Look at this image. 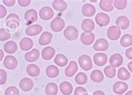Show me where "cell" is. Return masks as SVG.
<instances>
[{"instance_id":"cell-1","label":"cell","mask_w":132,"mask_h":95,"mask_svg":"<svg viewBox=\"0 0 132 95\" xmlns=\"http://www.w3.org/2000/svg\"><path fill=\"white\" fill-rule=\"evenodd\" d=\"M6 25L11 29H16L20 25V19L15 13H10L6 18Z\"/></svg>"},{"instance_id":"cell-2","label":"cell","mask_w":132,"mask_h":95,"mask_svg":"<svg viewBox=\"0 0 132 95\" xmlns=\"http://www.w3.org/2000/svg\"><path fill=\"white\" fill-rule=\"evenodd\" d=\"M79 64L81 67L82 69L85 70V71H89L93 67V63L91 61V58L88 55H81L79 56V58L78 59Z\"/></svg>"},{"instance_id":"cell-3","label":"cell","mask_w":132,"mask_h":95,"mask_svg":"<svg viewBox=\"0 0 132 95\" xmlns=\"http://www.w3.org/2000/svg\"><path fill=\"white\" fill-rule=\"evenodd\" d=\"M79 31L75 26H68L64 31V36L67 40L73 41L78 38Z\"/></svg>"},{"instance_id":"cell-4","label":"cell","mask_w":132,"mask_h":95,"mask_svg":"<svg viewBox=\"0 0 132 95\" xmlns=\"http://www.w3.org/2000/svg\"><path fill=\"white\" fill-rule=\"evenodd\" d=\"M64 26H65L64 20L60 17L55 18L54 20H52V22L50 23L51 29L54 32H57V33L63 30L64 29Z\"/></svg>"},{"instance_id":"cell-5","label":"cell","mask_w":132,"mask_h":95,"mask_svg":"<svg viewBox=\"0 0 132 95\" xmlns=\"http://www.w3.org/2000/svg\"><path fill=\"white\" fill-rule=\"evenodd\" d=\"M95 22L100 27H104L108 25L110 22V19L109 15L105 13H98L95 16Z\"/></svg>"},{"instance_id":"cell-6","label":"cell","mask_w":132,"mask_h":95,"mask_svg":"<svg viewBox=\"0 0 132 95\" xmlns=\"http://www.w3.org/2000/svg\"><path fill=\"white\" fill-rule=\"evenodd\" d=\"M3 65H4L6 68H8L9 70H13L18 66V60H17V58L15 57H13V56L8 55V56H6L4 58Z\"/></svg>"},{"instance_id":"cell-7","label":"cell","mask_w":132,"mask_h":95,"mask_svg":"<svg viewBox=\"0 0 132 95\" xmlns=\"http://www.w3.org/2000/svg\"><path fill=\"white\" fill-rule=\"evenodd\" d=\"M121 35V30L117 26H111L107 30V36L110 40L116 41L119 39Z\"/></svg>"},{"instance_id":"cell-8","label":"cell","mask_w":132,"mask_h":95,"mask_svg":"<svg viewBox=\"0 0 132 95\" xmlns=\"http://www.w3.org/2000/svg\"><path fill=\"white\" fill-rule=\"evenodd\" d=\"M24 19L26 21L27 25L35 23L38 20V13L36 12V10L34 9H29L27 10L25 14H24Z\"/></svg>"},{"instance_id":"cell-9","label":"cell","mask_w":132,"mask_h":95,"mask_svg":"<svg viewBox=\"0 0 132 95\" xmlns=\"http://www.w3.org/2000/svg\"><path fill=\"white\" fill-rule=\"evenodd\" d=\"M127 89H128V84L125 82H121V81H120V82H116L113 85L114 93L116 94H119V95L124 94L127 91Z\"/></svg>"},{"instance_id":"cell-10","label":"cell","mask_w":132,"mask_h":95,"mask_svg":"<svg viewBox=\"0 0 132 95\" xmlns=\"http://www.w3.org/2000/svg\"><path fill=\"white\" fill-rule=\"evenodd\" d=\"M109 48V44L105 38H99L93 45V48L95 51H105Z\"/></svg>"},{"instance_id":"cell-11","label":"cell","mask_w":132,"mask_h":95,"mask_svg":"<svg viewBox=\"0 0 132 95\" xmlns=\"http://www.w3.org/2000/svg\"><path fill=\"white\" fill-rule=\"evenodd\" d=\"M54 16V10L50 7H44L39 10V17L43 20H50Z\"/></svg>"},{"instance_id":"cell-12","label":"cell","mask_w":132,"mask_h":95,"mask_svg":"<svg viewBox=\"0 0 132 95\" xmlns=\"http://www.w3.org/2000/svg\"><path fill=\"white\" fill-rule=\"evenodd\" d=\"M93 60L97 66H104L108 61V58L107 55L103 53H97L94 55Z\"/></svg>"},{"instance_id":"cell-13","label":"cell","mask_w":132,"mask_h":95,"mask_svg":"<svg viewBox=\"0 0 132 95\" xmlns=\"http://www.w3.org/2000/svg\"><path fill=\"white\" fill-rule=\"evenodd\" d=\"M43 30V28L39 24H33L27 28L25 30V33L28 36H36L39 33H40Z\"/></svg>"},{"instance_id":"cell-14","label":"cell","mask_w":132,"mask_h":95,"mask_svg":"<svg viewBox=\"0 0 132 95\" xmlns=\"http://www.w3.org/2000/svg\"><path fill=\"white\" fill-rule=\"evenodd\" d=\"M19 87L24 92H29L34 87V82L29 78H24L19 82Z\"/></svg>"},{"instance_id":"cell-15","label":"cell","mask_w":132,"mask_h":95,"mask_svg":"<svg viewBox=\"0 0 132 95\" xmlns=\"http://www.w3.org/2000/svg\"><path fill=\"white\" fill-rule=\"evenodd\" d=\"M116 26L120 29H127L130 26V20L126 16H120L116 19Z\"/></svg>"},{"instance_id":"cell-16","label":"cell","mask_w":132,"mask_h":95,"mask_svg":"<svg viewBox=\"0 0 132 95\" xmlns=\"http://www.w3.org/2000/svg\"><path fill=\"white\" fill-rule=\"evenodd\" d=\"M24 58H25L26 61L29 62V63L35 62L39 58V49L34 48V49H32L31 51L28 52L27 54L24 55Z\"/></svg>"},{"instance_id":"cell-17","label":"cell","mask_w":132,"mask_h":95,"mask_svg":"<svg viewBox=\"0 0 132 95\" xmlns=\"http://www.w3.org/2000/svg\"><path fill=\"white\" fill-rule=\"evenodd\" d=\"M81 28L84 33H92V31L95 29V23L93 22L91 19H86L83 21Z\"/></svg>"},{"instance_id":"cell-18","label":"cell","mask_w":132,"mask_h":95,"mask_svg":"<svg viewBox=\"0 0 132 95\" xmlns=\"http://www.w3.org/2000/svg\"><path fill=\"white\" fill-rule=\"evenodd\" d=\"M78 71V64L75 61H71L69 63L67 68L65 69V75L67 77H72L74 76L76 72Z\"/></svg>"},{"instance_id":"cell-19","label":"cell","mask_w":132,"mask_h":95,"mask_svg":"<svg viewBox=\"0 0 132 95\" xmlns=\"http://www.w3.org/2000/svg\"><path fill=\"white\" fill-rule=\"evenodd\" d=\"M82 13L85 17H92L95 14V6L90 3H85L82 7Z\"/></svg>"},{"instance_id":"cell-20","label":"cell","mask_w":132,"mask_h":95,"mask_svg":"<svg viewBox=\"0 0 132 95\" xmlns=\"http://www.w3.org/2000/svg\"><path fill=\"white\" fill-rule=\"evenodd\" d=\"M110 63L114 68H118L123 63V57L119 54H114L110 57Z\"/></svg>"},{"instance_id":"cell-21","label":"cell","mask_w":132,"mask_h":95,"mask_svg":"<svg viewBox=\"0 0 132 95\" xmlns=\"http://www.w3.org/2000/svg\"><path fill=\"white\" fill-rule=\"evenodd\" d=\"M60 92L64 95H70L73 92V85L67 81L61 83L60 85Z\"/></svg>"},{"instance_id":"cell-22","label":"cell","mask_w":132,"mask_h":95,"mask_svg":"<svg viewBox=\"0 0 132 95\" xmlns=\"http://www.w3.org/2000/svg\"><path fill=\"white\" fill-rule=\"evenodd\" d=\"M34 45L33 43V40L31 39L30 38H23V39L20 41V44H19V46L21 48V49L23 51H29L32 48Z\"/></svg>"},{"instance_id":"cell-23","label":"cell","mask_w":132,"mask_h":95,"mask_svg":"<svg viewBox=\"0 0 132 95\" xmlns=\"http://www.w3.org/2000/svg\"><path fill=\"white\" fill-rule=\"evenodd\" d=\"M80 40L85 45H91L95 41V34L93 33H83L80 35Z\"/></svg>"},{"instance_id":"cell-24","label":"cell","mask_w":132,"mask_h":95,"mask_svg":"<svg viewBox=\"0 0 132 95\" xmlns=\"http://www.w3.org/2000/svg\"><path fill=\"white\" fill-rule=\"evenodd\" d=\"M100 8L105 12H111L114 9V1L112 0H101V1H100Z\"/></svg>"},{"instance_id":"cell-25","label":"cell","mask_w":132,"mask_h":95,"mask_svg":"<svg viewBox=\"0 0 132 95\" xmlns=\"http://www.w3.org/2000/svg\"><path fill=\"white\" fill-rule=\"evenodd\" d=\"M52 38H53L52 33H50V32H44L39 38V43L40 45H43V46L44 45H48V44L51 43Z\"/></svg>"},{"instance_id":"cell-26","label":"cell","mask_w":132,"mask_h":95,"mask_svg":"<svg viewBox=\"0 0 132 95\" xmlns=\"http://www.w3.org/2000/svg\"><path fill=\"white\" fill-rule=\"evenodd\" d=\"M52 6L58 12H64L67 9V3L63 0H55L52 3Z\"/></svg>"},{"instance_id":"cell-27","label":"cell","mask_w":132,"mask_h":95,"mask_svg":"<svg viewBox=\"0 0 132 95\" xmlns=\"http://www.w3.org/2000/svg\"><path fill=\"white\" fill-rule=\"evenodd\" d=\"M55 54V49L52 47H46L42 51V58L44 60H50Z\"/></svg>"},{"instance_id":"cell-28","label":"cell","mask_w":132,"mask_h":95,"mask_svg":"<svg viewBox=\"0 0 132 95\" xmlns=\"http://www.w3.org/2000/svg\"><path fill=\"white\" fill-rule=\"evenodd\" d=\"M60 74V69L58 68V67L54 65H50L46 68V75L48 78L54 79Z\"/></svg>"},{"instance_id":"cell-29","label":"cell","mask_w":132,"mask_h":95,"mask_svg":"<svg viewBox=\"0 0 132 95\" xmlns=\"http://www.w3.org/2000/svg\"><path fill=\"white\" fill-rule=\"evenodd\" d=\"M3 48H4V51L6 53H8L9 54H14V53H16L17 49H18V46H17L15 42L9 41L4 44Z\"/></svg>"},{"instance_id":"cell-30","label":"cell","mask_w":132,"mask_h":95,"mask_svg":"<svg viewBox=\"0 0 132 95\" xmlns=\"http://www.w3.org/2000/svg\"><path fill=\"white\" fill-rule=\"evenodd\" d=\"M26 70H27L28 74H29V76L37 77V76H39L40 74L39 68L36 64H34V63H32V64H29V66H28Z\"/></svg>"},{"instance_id":"cell-31","label":"cell","mask_w":132,"mask_h":95,"mask_svg":"<svg viewBox=\"0 0 132 95\" xmlns=\"http://www.w3.org/2000/svg\"><path fill=\"white\" fill-rule=\"evenodd\" d=\"M59 91V88L57 84L54 83H48L45 87V93L47 95H57Z\"/></svg>"},{"instance_id":"cell-32","label":"cell","mask_w":132,"mask_h":95,"mask_svg":"<svg viewBox=\"0 0 132 95\" xmlns=\"http://www.w3.org/2000/svg\"><path fill=\"white\" fill-rule=\"evenodd\" d=\"M90 79L95 83H100L104 80V74L100 70H94L90 74Z\"/></svg>"},{"instance_id":"cell-33","label":"cell","mask_w":132,"mask_h":95,"mask_svg":"<svg viewBox=\"0 0 132 95\" xmlns=\"http://www.w3.org/2000/svg\"><path fill=\"white\" fill-rule=\"evenodd\" d=\"M54 63L60 67H64L68 64V58L64 54H58L54 58Z\"/></svg>"},{"instance_id":"cell-34","label":"cell","mask_w":132,"mask_h":95,"mask_svg":"<svg viewBox=\"0 0 132 95\" xmlns=\"http://www.w3.org/2000/svg\"><path fill=\"white\" fill-rule=\"evenodd\" d=\"M120 44L124 48L130 47L132 45V35L125 34L120 38Z\"/></svg>"},{"instance_id":"cell-35","label":"cell","mask_w":132,"mask_h":95,"mask_svg":"<svg viewBox=\"0 0 132 95\" xmlns=\"http://www.w3.org/2000/svg\"><path fill=\"white\" fill-rule=\"evenodd\" d=\"M117 75H118V78L123 81H126L128 79H130V73L126 68H120L118 70Z\"/></svg>"},{"instance_id":"cell-36","label":"cell","mask_w":132,"mask_h":95,"mask_svg":"<svg viewBox=\"0 0 132 95\" xmlns=\"http://www.w3.org/2000/svg\"><path fill=\"white\" fill-rule=\"evenodd\" d=\"M104 73H105V75L109 79H113L116 74V68H114L111 65L106 66L105 69H104Z\"/></svg>"},{"instance_id":"cell-37","label":"cell","mask_w":132,"mask_h":95,"mask_svg":"<svg viewBox=\"0 0 132 95\" xmlns=\"http://www.w3.org/2000/svg\"><path fill=\"white\" fill-rule=\"evenodd\" d=\"M88 81V78L86 74H85L84 73H78V74L75 76V82L77 83L79 85H83L85 84Z\"/></svg>"},{"instance_id":"cell-38","label":"cell","mask_w":132,"mask_h":95,"mask_svg":"<svg viewBox=\"0 0 132 95\" xmlns=\"http://www.w3.org/2000/svg\"><path fill=\"white\" fill-rule=\"evenodd\" d=\"M127 1L126 0H114V7H116L117 9L123 10L126 8Z\"/></svg>"},{"instance_id":"cell-39","label":"cell","mask_w":132,"mask_h":95,"mask_svg":"<svg viewBox=\"0 0 132 95\" xmlns=\"http://www.w3.org/2000/svg\"><path fill=\"white\" fill-rule=\"evenodd\" d=\"M10 32L8 29H0V40L1 41H6L10 38Z\"/></svg>"},{"instance_id":"cell-40","label":"cell","mask_w":132,"mask_h":95,"mask_svg":"<svg viewBox=\"0 0 132 95\" xmlns=\"http://www.w3.org/2000/svg\"><path fill=\"white\" fill-rule=\"evenodd\" d=\"M5 95H19V90L14 86H10L5 90Z\"/></svg>"},{"instance_id":"cell-41","label":"cell","mask_w":132,"mask_h":95,"mask_svg":"<svg viewBox=\"0 0 132 95\" xmlns=\"http://www.w3.org/2000/svg\"><path fill=\"white\" fill-rule=\"evenodd\" d=\"M7 81V73L5 70L0 69V84L3 85L6 83Z\"/></svg>"},{"instance_id":"cell-42","label":"cell","mask_w":132,"mask_h":95,"mask_svg":"<svg viewBox=\"0 0 132 95\" xmlns=\"http://www.w3.org/2000/svg\"><path fill=\"white\" fill-rule=\"evenodd\" d=\"M75 95H88V92L82 87H77L75 90Z\"/></svg>"},{"instance_id":"cell-43","label":"cell","mask_w":132,"mask_h":95,"mask_svg":"<svg viewBox=\"0 0 132 95\" xmlns=\"http://www.w3.org/2000/svg\"><path fill=\"white\" fill-rule=\"evenodd\" d=\"M30 0H18V3L22 7H27L30 4Z\"/></svg>"},{"instance_id":"cell-44","label":"cell","mask_w":132,"mask_h":95,"mask_svg":"<svg viewBox=\"0 0 132 95\" xmlns=\"http://www.w3.org/2000/svg\"><path fill=\"white\" fill-rule=\"evenodd\" d=\"M7 14V9L3 7V5H0V18L3 19Z\"/></svg>"},{"instance_id":"cell-45","label":"cell","mask_w":132,"mask_h":95,"mask_svg":"<svg viewBox=\"0 0 132 95\" xmlns=\"http://www.w3.org/2000/svg\"><path fill=\"white\" fill-rule=\"evenodd\" d=\"M3 3H4V4L6 6H9V7H12L15 4L16 1L15 0H3Z\"/></svg>"},{"instance_id":"cell-46","label":"cell","mask_w":132,"mask_h":95,"mask_svg":"<svg viewBox=\"0 0 132 95\" xmlns=\"http://www.w3.org/2000/svg\"><path fill=\"white\" fill-rule=\"evenodd\" d=\"M126 56L127 57V58L131 59V60H132V47L131 48H129L128 49H126Z\"/></svg>"},{"instance_id":"cell-47","label":"cell","mask_w":132,"mask_h":95,"mask_svg":"<svg viewBox=\"0 0 132 95\" xmlns=\"http://www.w3.org/2000/svg\"><path fill=\"white\" fill-rule=\"evenodd\" d=\"M93 95H105V93L103 92L101 90H98V91H95V92H94Z\"/></svg>"},{"instance_id":"cell-48","label":"cell","mask_w":132,"mask_h":95,"mask_svg":"<svg viewBox=\"0 0 132 95\" xmlns=\"http://www.w3.org/2000/svg\"><path fill=\"white\" fill-rule=\"evenodd\" d=\"M128 68H129V70H130V71L131 72V73H132V61L128 63Z\"/></svg>"},{"instance_id":"cell-49","label":"cell","mask_w":132,"mask_h":95,"mask_svg":"<svg viewBox=\"0 0 132 95\" xmlns=\"http://www.w3.org/2000/svg\"><path fill=\"white\" fill-rule=\"evenodd\" d=\"M0 54H1V57H0V60H3V50H1L0 51Z\"/></svg>"},{"instance_id":"cell-50","label":"cell","mask_w":132,"mask_h":95,"mask_svg":"<svg viewBox=\"0 0 132 95\" xmlns=\"http://www.w3.org/2000/svg\"><path fill=\"white\" fill-rule=\"evenodd\" d=\"M125 95H132V90H130V91H129V92H127L126 94Z\"/></svg>"}]
</instances>
